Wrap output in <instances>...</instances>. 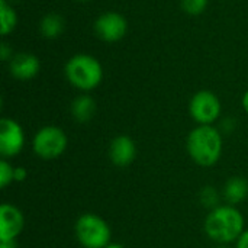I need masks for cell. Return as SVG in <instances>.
Here are the masks:
<instances>
[{
  "mask_svg": "<svg viewBox=\"0 0 248 248\" xmlns=\"http://www.w3.org/2000/svg\"><path fill=\"white\" fill-rule=\"evenodd\" d=\"M248 196V182L241 176H234L228 179L224 186V199L228 205H238Z\"/></svg>",
  "mask_w": 248,
  "mask_h": 248,
  "instance_id": "7c38bea8",
  "label": "cell"
},
{
  "mask_svg": "<svg viewBox=\"0 0 248 248\" xmlns=\"http://www.w3.org/2000/svg\"><path fill=\"white\" fill-rule=\"evenodd\" d=\"M25 227V218L15 205L3 203L0 206V241H15Z\"/></svg>",
  "mask_w": 248,
  "mask_h": 248,
  "instance_id": "9c48e42d",
  "label": "cell"
},
{
  "mask_svg": "<svg viewBox=\"0 0 248 248\" xmlns=\"http://www.w3.org/2000/svg\"><path fill=\"white\" fill-rule=\"evenodd\" d=\"M189 112L199 125H212L221 116V102L209 90H201L193 94L189 103Z\"/></svg>",
  "mask_w": 248,
  "mask_h": 248,
  "instance_id": "8992f818",
  "label": "cell"
},
{
  "mask_svg": "<svg viewBox=\"0 0 248 248\" xmlns=\"http://www.w3.org/2000/svg\"><path fill=\"white\" fill-rule=\"evenodd\" d=\"M0 248H16L15 241H0Z\"/></svg>",
  "mask_w": 248,
  "mask_h": 248,
  "instance_id": "7402d4cb",
  "label": "cell"
},
{
  "mask_svg": "<svg viewBox=\"0 0 248 248\" xmlns=\"http://www.w3.org/2000/svg\"><path fill=\"white\" fill-rule=\"evenodd\" d=\"M0 25H1V35L6 36L9 35L16 23H17V16H16V12L12 6H9L6 3V0H0Z\"/></svg>",
  "mask_w": 248,
  "mask_h": 248,
  "instance_id": "9a60e30c",
  "label": "cell"
},
{
  "mask_svg": "<svg viewBox=\"0 0 248 248\" xmlns=\"http://www.w3.org/2000/svg\"><path fill=\"white\" fill-rule=\"evenodd\" d=\"M68 138L65 132L58 126H44L41 128L32 141L33 153L42 160H55L65 151Z\"/></svg>",
  "mask_w": 248,
  "mask_h": 248,
  "instance_id": "5b68a950",
  "label": "cell"
},
{
  "mask_svg": "<svg viewBox=\"0 0 248 248\" xmlns=\"http://www.w3.org/2000/svg\"><path fill=\"white\" fill-rule=\"evenodd\" d=\"M243 108H244V110L248 113V90L244 93V96H243Z\"/></svg>",
  "mask_w": 248,
  "mask_h": 248,
  "instance_id": "603a6c76",
  "label": "cell"
},
{
  "mask_svg": "<svg viewBox=\"0 0 248 248\" xmlns=\"http://www.w3.org/2000/svg\"><path fill=\"white\" fill-rule=\"evenodd\" d=\"M199 198H201L202 205H203L205 208L211 209V211L219 206V193H218V190H217L215 187H212V186L203 187V189L201 190Z\"/></svg>",
  "mask_w": 248,
  "mask_h": 248,
  "instance_id": "2e32d148",
  "label": "cell"
},
{
  "mask_svg": "<svg viewBox=\"0 0 248 248\" xmlns=\"http://www.w3.org/2000/svg\"><path fill=\"white\" fill-rule=\"evenodd\" d=\"M209 0H182V7L186 13L198 16L205 12Z\"/></svg>",
  "mask_w": 248,
  "mask_h": 248,
  "instance_id": "ac0fdd59",
  "label": "cell"
},
{
  "mask_svg": "<svg viewBox=\"0 0 248 248\" xmlns=\"http://www.w3.org/2000/svg\"><path fill=\"white\" fill-rule=\"evenodd\" d=\"M187 153L199 167L215 166L222 154V135L212 125H199L187 137Z\"/></svg>",
  "mask_w": 248,
  "mask_h": 248,
  "instance_id": "7a4b0ae2",
  "label": "cell"
},
{
  "mask_svg": "<svg viewBox=\"0 0 248 248\" xmlns=\"http://www.w3.org/2000/svg\"><path fill=\"white\" fill-rule=\"evenodd\" d=\"M76 238L84 248H105L110 243L108 222L96 214H83L76 221Z\"/></svg>",
  "mask_w": 248,
  "mask_h": 248,
  "instance_id": "277c9868",
  "label": "cell"
},
{
  "mask_svg": "<svg viewBox=\"0 0 248 248\" xmlns=\"http://www.w3.org/2000/svg\"><path fill=\"white\" fill-rule=\"evenodd\" d=\"M219 248H227V247H219Z\"/></svg>",
  "mask_w": 248,
  "mask_h": 248,
  "instance_id": "484cf974",
  "label": "cell"
},
{
  "mask_svg": "<svg viewBox=\"0 0 248 248\" xmlns=\"http://www.w3.org/2000/svg\"><path fill=\"white\" fill-rule=\"evenodd\" d=\"M105 248H125V246H122L119 243H109Z\"/></svg>",
  "mask_w": 248,
  "mask_h": 248,
  "instance_id": "cb8c5ba5",
  "label": "cell"
},
{
  "mask_svg": "<svg viewBox=\"0 0 248 248\" xmlns=\"http://www.w3.org/2000/svg\"><path fill=\"white\" fill-rule=\"evenodd\" d=\"M203 227L212 241L230 244L237 241L244 232V217L232 205H219L208 214Z\"/></svg>",
  "mask_w": 248,
  "mask_h": 248,
  "instance_id": "6da1fadb",
  "label": "cell"
},
{
  "mask_svg": "<svg viewBox=\"0 0 248 248\" xmlns=\"http://www.w3.org/2000/svg\"><path fill=\"white\" fill-rule=\"evenodd\" d=\"M77 1H90V0H77Z\"/></svg>",
  "mask_w": 248,
  "mask_h": 248,
  "instance_id": "d4e9b609",
  "label": "cell"
},
{
  "mask_svg": "<svg viewBox=\"0 0 248 248\" xmlns=\"http://www.w3.org/2000/svg\"><path fill=\"white\" fill-rule=\"evenodd\" d=\"M26 176H28V171L25 167H15V182L22 183V182H25Z\"/></svg>",
  "mask_w": 248,
  "mask_h": 248,
  "instance_id": "ffe728a7",
  "label": "cell"
},
{
  "mask_svg": "<svg viewBox=\"0 0 248 248\" xmlns=\"http://www.w3.org/2000/svg\"><path fill=\"white\" fill-rule=\"evenodd\" d=\"M0 57L3 61L12 60V49L9 48V45L6 42H1V45H0Z\"/></svg>",
  "mask_w": 248,
  "mask_h": 248,
  "instance_id": "d6986e66",
  "label": "cell"
},
{
  "mask_svg": "<svg viewBox=\"0 0 248 248\" xmlns=\"http://www.w3.org/2000/svg\"><path fill=\"white\" fill-rule=\"evenodd\" d=\"M128 22L116 12H106L100 15L94 22V31L97 36L106 42H116L126 33Z\"/></svg>",
  "mask_w": 248,
  "mask_h": 248,
  "instance_id": "ba28073f",
  "label": "cell"
},
{
  "mask_svg": "<svg viewBox=\"0 0 248 248\" xmlns=\"http://www.w3.org/2000/svg\"><path fill=\"white\" fill-rule=\"evenodd\" d=\"M235 248H248V230L241 234V237L237 240V247Z\"/></svg>",
  "mask_w": 248,
  "mask_h": 248,
  "instance_id": "44dd1931",
  "label": "cell"
},
{
  "mask_svg": "<svg viewBox=\"0 0 248 248\" xmlns=\"http://www.w3.org/2000/svg\"><path fill=\"white\" fill-rule=\"evenodd\" d=\"M10 74L17 80H31L39 71V60L29 52H20L12 57L9 62Z\"/></svg>",
  "mask_w": 248,
  "mask_h": 248,
  "instance_id": "8fae6325",
  "label": "cell"
},
{
  "mask_svg": "<svg viewBox=\"0 0 248 248\" xmlns=\"http://www.w3.org/2000/svg\"><path fill=\"white\" fill-rule=\"evenodd\" d=\"M137 155V145L128 135H119L112 140L109 145V157L110 161L116 167L129 166Z\"/></svg>",
  "mask_w": 248,
  "mask_h": 248,
  "instance_id": "30bf717a",
  "label": "cell"
},
{
  "mask_svg": "<svg viewBox=\"0 0 248 248\" xmlns=\"http://www.w3.org/2000/svg\"><path fill=\"white\" fill-rule=\"evenodd\" d=\"M15 182V167H12V164L1 158L0 161V187L6 189L10 183Z\"/></svg>",
  "mask_w": 248,
  "mask_h": 248,
  "instance_id": "e0dca14e",
  "label": "cell"
},
{
  "mask_svg": "<svg viewBox=\"0 0 248 248\" xmlns=\"http://www.w3.org/2000/svg\"><path fill=\"white\" fill-rule=\"evenodd\" d=\"M39 29H41V33L44 38H48V39L58 38L64 31V20L60 15L49 13L42 17Z\"/></svg>",
  "mask_w": 248,
  "mask_h": 248,
  "instance_id": "5bb4252c",
  "label": "cell"
},
{
  "mask_svg": "<svg viewBox=\"0 0 248 248\" xmlns=\"http://www.w3.org/2000/svg\"><path fill=\"white\" fill-rule=\"evenodd\" d=\"M67 80L78 90L90 92L96 89L103 78V68L100 62L89 54H77L65 64Z\"/></svg>",
  "mask_w": 248,
  "mask_h": 248,
  "instance_id": "3957f363",
  "label": "cell"
},
{
  "mask_svg": "<svg viewBox=\"0 0 248 248\" xmlns=\"http://www.w3.org/2000/svg\"><path fill=\"white\" fill-rule=\"evenodd\" d=\"M96 112V103L92 96L89 94H80L74 99L71 105V113L74 119L80 124L89 122Z\"/></svg>",
  "mask_w": 248,
  "mask_h": 248,
  "instance_id": "4fadbf2b",
  "label": "cell"
},
{
  "mask_svg": "<svg viewBox=\"0 0 248 248\" xmlns=\"http://www.w3.org/2000/svg\"><path fill=\"white\" fill-rule=\"evenodd\" d=\"M25 145L23 128L10 118L0 121V154L4 160L16 157Z\"/></svg>",
  "mask_w": 248,
  "mask_h": 248,
  "instance_id": "52a82bcc",
  "label": "cell"
}]
</instances>
